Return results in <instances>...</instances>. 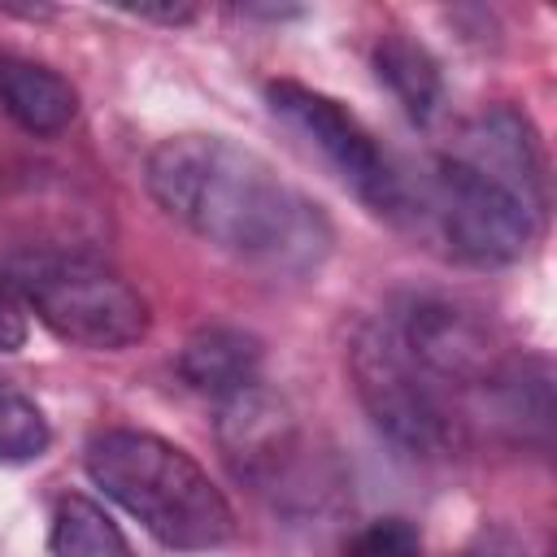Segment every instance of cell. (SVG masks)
I'll list each match as a JSON object with an SVG mask.
<instances>
[{"mask_svg":"<svg viewBox=\"0 0 557 557\" xmlns=\"http://www.w3.org/2000/svg\"><path fill=\"white\" fill-rule=\"evenodd\" d=\"M144 183L196 239L274 278H305L331 257L335 226L326 209L226 135L187 131L161 139L148 152Z\"/></svg>","mask_w":557,"mask_h":557,"instance_id":"cell-1","label":"cell"},{"mask_svg":"<svg viewBox=\"0 0 557 557\" xmlns=\"http://www.w3.org/2000/svg\"><path fill=\"white\" fill-rule=\"evenodd\" d=\"M83 466L91 483L165 548L209 553L235 535V509L209 470L152 431H100L87 440Z\"/></svg>","mask_w":557,"mask_h":557,"instance_id":"cell-2","label":"cell"},{"mask_svg":"<svg viewBox=\"0 0 557 557\" xmlns=\"http://www.w3.org/2000/svg\"><path fill=\"white\" fill-rule=\"evenodd\" d=\"M4 278L57 339L91 352H122L152 326L148 300L109 261L87 252L26 248L4 261Z\"/></svg>","mask_w":557,"mask_h":557,"instance_id":"cell-3","label":"cell"},{"mask_svg":"<svg viewBox=\"0 0 557 557\" xmlns=\"http://www.w3.org/2000/svg\"><path fill=\"white\" fill-rule=\"evenodd\" d=\"M422 213L453 257L470 265H513L540 239L548 213L518 196L509 183L470 165L457 152H444L422 187Z\"/></svg>","mask_w":557,"mask_h":557,"instance_id":"cell-4","label":"cell"},{"mask_svg":"<svg viewBox=\"0 0 557 557\" xmlns=\"http://www.w3.org/2000/svg\"><path fill=\"white\" fill-rule=\"evenodd\" d=\"M352 387L370 422L409 457H444L457 444V418L448 392L405 352L387 318L357 326L348 344Z\"/></svg>","mask_w":557,"mask_h":557,"instance_id":"cell-5","label":"cell"},{"mask_svg":"<svg viewBox=\"0 0 557 557\" xmlns=\"http://www.w3.org/2000/svg\"><path fill=\"white\" fill-rule=\"evenodd\" d=\"M265 104L309 152L322 157V165L357 200H366L374 213H387V218L409 213V187H405L400 170L387 161V152L379 148V139L366 131V122L352 109H344L335 96L292 83V78L270 83Z\"/></svg>","mask_w":557,"mask_h":557,"instance_id":"cell-6","label":"cell"},{"mask_svg":"<svg viewBox=\"0 0 557 557\" xmlns=\"http://www.w3.org/2000/svg\"><path fill=\"white\" fill-rule=\"evenodd\" d=\"M405 344V352L444 392H483L509 361L492 322L440 292H405L392 313H383Z\"/></svg>","mask_w":557,"mask_h":557,"instance_id":"cell-7","label":"cell"},{"mask_svg":"<svg viewBox=\"0 0 557 557\" xmlns=\"http://www.w3.org/2000/svg\"><path fill=\"white\" fill-rule=\"evenodd\" d=\"M218 440L235 474L270 492H278V483L292 487L296 470L305 466L296 413L265 387V379L218 405Z\"/></svg>","mask_w":557,"mask_h":557,"instance_id":"cell-8","label":"cell"},{"mask_svg":"<svg viewBox=\"0 0 557 557\" xmlns=\"http://www.w3.org/2000/svg\"><path fill=\"white\" fill-rule=\"evenodd\" d=\"M457 157H466L470 165L487 170L492 178L509 183L518 196H527L535 209L548 213V157L540 144V131L531 126L527 113L509 109V104H492L483 113H474L457 144Z\"/></svg>","mask_w":557,"mask_h":557,"instance_id":"cell-9","label":"cell"},{"mask_svg":"<svg viewBox=\"0 0 557 557\" xmlns=\"http://www.w3.org/2000/svg\"><path fill=\"white\" fill-rule=\"evenodd\" d=\"M261 366H265V344L244 331V326H200L196 335H187L183 352H178V374L191 392L209 396L213 405L248 392L252 383H261Z\"/></svg>","mask_w":557,"mask_h":557,"instance_id":"cell-10","label":"cell"},{"mask_svg":"<svg viewBox=\"0 0 557 557\" xmlns=\"http://www.w3.org/2000/svg\"><path fill=\"white\" fill-rule=\"evenodd\" d=\"M0 109L26 135H61L78 117V91L52 65L30 57H0Z\"/></svg>","mask_w":557,"mask_h":557,"instance_id":"cell-11","label":"cell"},{"mask_svg":"<svg viewBox=\"0 0 557 557\" xmlns=\"http://www.w3.org/2000/svg\"><path fill=\"white\" fill-rule=\"evenodd\" d=\"M492 409V422L505 426L513 440H535L548 448L553 426V370L544 357H509L505 370L479 392Z\"/></svg>","mask_w":557,"mask_h":557,"instance_id":"cell-12","label":"cell"},{"mask_svg":"<svg viewBox=\"0 0 557 557\" xmlns=\"http://www.w3.org/2000/svg\"><path fill=\"white\" fill-rule=\"evenodd\" d=\"M374 70L387 83V91L396 96V104L409 113V122L426 126L435 122V113L444 109V74L440 61L409 35L392 30L379 39L374 48Z\"/></svg>","mask_w":557,"mask_h":557,"instance_id":"cell-13","label":"cell"},{"mask_svg":"<svg viewBox=\"0 0 557 557\" xmlns=\"http://www.w3.org/2000/svg\"><path fill=\"white\" fill-rule=\"evenodd\" d=\"M48 553L52 557H135L122 527L87 496L57 500L52 527H48Z\"/></svg>","mask_w":557,"mask_h":557,"instance_id":"cell-14","label":"cell"},{"mask_svg":"<svg viewBox=\"0 0 557 557\" xmlns=\"http://www.w3.org/2000/svg\"><path fill=\"white\" fill-rule=\"evenodd\" d=\"M48 444H52V426L39 400L22 392L9 374H0V461L4 466L39 461Z\"/></svg>","mask_w":557,"mask_h":557,"instance_id":"cell-15","label":"cell"},{"mask_svg":"<svg viewBox=\"0 0 557 557\" xmlns=\"http://www.w3.org/2000/svg\"><path fill=\"white\" fill-rule=\"evenodd\" d=\"M422 535L409 518H379L366 531H357L344 548V557H418Z\"/></svg>","mask_w":557,"mask_h":557,"instance_id":"cell-16","label":"cell"},{"mask_svg":"<svg viewBox=\"0 0 557 557\" xmlns=\"http://www.w3.org/2000/svg\"><path fill=\"white\" fill-rule=\"evenodd\" d=\"M30 335V322H26V305L0 283V352H17Z\"/></svg>","mask_w":557,"mask_h":557,"instance_id":"cell-17","label":"cell"},{"mask_svg":"<svg viewBox=\"0 0 557 557\" xmlns=\"http://www.w3.org/2000/svg\"><path fill=\"white\" fill-rule=\"evenodd\" d=\"M461 557H527V548H522V540L509 527H483L461 548Z\"/></svg>","mask_w":557,"mask_h":557,"instance_id":"cell-18","label":"cell"},{"mask_svg":"<svg viewBox=\"0 0 557 557\" xmlns=\"http://www.w3.org/2000/svg\"><path fill=\"white\" fill-rule=\"evenodd\" d=\"M131 17H144V22H165V26H178V22H191L196 9L191 4H126Z\"/></svg>","mask_w":557,"mask_h":557,"instance_id":"cell-19","label":"cell"}]
</instances>
